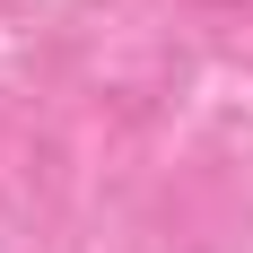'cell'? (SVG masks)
Returning a JSON list of instances; mask_svg holds the SVG:
<instances>
[{
    "label": "cell",
    "mask_w": 253,
    "mask_h": 253,
    "mask_svg": "<svg viewBox=\"0 0 253 253\" xmlns=\"http://www.w3.org/2000/svg\"><path fill=\"white\" fill-rule=\"evenodd\" d=\"M210 9H253V0H210Z\"/></svg>",
    "instance_id": "cell-1"
}]
</instances>
